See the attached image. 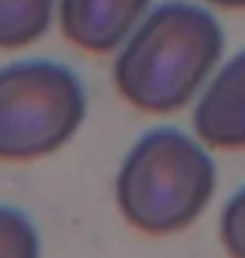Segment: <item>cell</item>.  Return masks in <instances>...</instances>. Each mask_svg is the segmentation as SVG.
<instances>
[{"mask_svg":"<svg viewBox=\"0 0 245 258\" xmlns=\"http://www.w3.org/2000/svg\"><path fill=\"white\" fill-rule=\"evenodd\" d=\"M224 53V32L216 16L188 0H169L140 21L113 61L121 98L145 113L185 108Z\"/></svg>","mask_w":245,"mask_h":258,"instance_id":"cell-1","label":"cell"},{"mask_svg":"<svg viewBox=\"0 0 245 258\" xmlns=\"http://www.w3.org/2000/svg\"><path fill=\"white\" fill-rule=\"evenodd\" d=\"M214 190V158L195 137L174 126L145 132L116 174L121 216L153 237L188 229L211 203Z\"/></svg>","mask_w":245,"mask_h":258,"instance_id":"cell-2","label":"cell"},{"mask_svg":"<svg viewBox=\"0 0 245 258\" xmlns=\"http://www.w3.org/2000/svg\"><path fill=\"white\" fill-rule=\"evenodd\" d=\"M87 113V92L66 63L32 58L0 69V161L61 150Z\"/></svg>","mask_w":245,"mask_h":258,"instance_id":"cell-3","label":"cell"},{"mask_svg":"<svg viewBox=\"0 0 245 258\" xmlns=\"http://www.w3.org/2000/svg\"><path fill=\"white\" fill-rule=\"evenodd\" d=\"M193 126L208 148H245V50L232 55L203 87L193 111Z\"/></svg>","mask_w":245,"mask_h":258,"instance_id":"cell-4","label":"cell"},{"mask_svg":"<svg viewBox=\"0 0 245 258\" xmlns=\"http://www.w3.org/2000/svg\"><path fill=\"white\" fill-rule=\"evenodd\" d=\"M148 14L150 0H58L66 40L95 55L121 48Z\"/></svg>","mask_w":245,"mask_h":258,"instance_id":"cell-5","label":"cell"},{"mask_svg":"<svg viewBox=\"0 0 245 258\" xmlns=\"http://www.w3.org/2000/svg\"><path fill=\"white\" fill-rule=\"evenodd\" d=\"M58 0H0V50L37 42L50 29Z\"/></svg>","mask_w":245,"mask_h":258,"instance_id":"cell-6","label":"cell"},{"mask_svg":"<svg viewBox=\"0 0 245 258\" xmlns=\"http://www.w3.org/2000/svg\"><path fill=\"white\" fill-rule=\"evenodd\" d=\"M0 258H40V237L24 211L0 203Z\"/></svg>","mask_w":245,"mask_h":258,"instance_id":"cell-7","label":"cell"},{"mask_svg":"<svg viewBox=\"0 0 245 258\" xmlns=\"http://www.w3.org/2000/svg\"><path fill=\"white\" fill-rule=\"evenodd\" d=\"M219 237L229 258H245V187H240L221 208Z\"/></svg>","mask_w":245,"mask_h":258,"instance_id":"cell-8","label":"cell"},{"mask_svg":"<svg viewBox=\"0 0 245 258\" xmlns=\"http://www.w3.org/2000/svg\"><path fill=\"white\" fill-rule=\"evenodd\" d=\"M211 6H219V8H229V11H237V8H245V0H206Z\"/></svg>","mask_w":245,"mask_h":258,"instance_id":"cell-9","label":"cell"}]
</instances>
